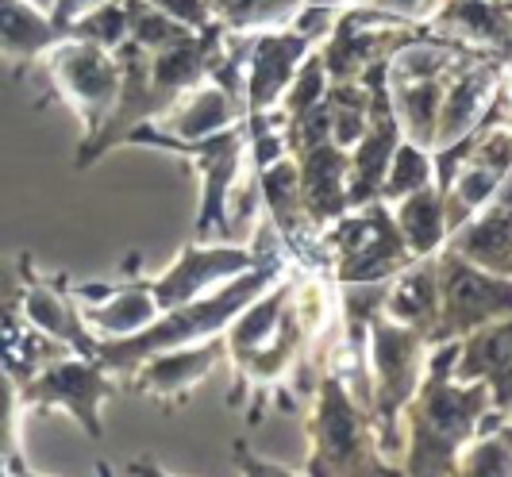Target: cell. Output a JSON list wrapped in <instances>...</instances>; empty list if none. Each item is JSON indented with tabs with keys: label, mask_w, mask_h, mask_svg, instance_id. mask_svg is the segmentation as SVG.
<instances>
[{
	"label": "cell",
	"mask_w": 512,
	"mask_h": 477,
	"mask_svg": "<svg viewBox=\"0 0 512 477\" xmlns=\"http://www.w3.org/2000/svg\"><path fill=\"white\" fill-rule=\"evenodd\" d=\"M47 62H51L54 85L85 116L89 127H97L116 108L120 70H116L112 54L104 51V47L89 43V39H81V43H54Z\"/></svg>",
	"instance_id": "6da1fadb"
},
{
	"label": "cell",
	"mask_w": 512,
	"mask_h": 477,
	"mask_svg": "<svg viewBox=\"0 0 512 477\" xmlns=\"http://www.w3.org/2000/svg\"><path fill=\"white\" fill-rule=\"evenodd\" d=\"M258 289H266V274L239 277L235 285L220 289L208 304H189L185 312L170 316V320H166L170 327H154V331L139 335V339L120 343L116 351L108 347V362H112V366H124V362H131V358H143V351H154V347H170V343H185V339H201V335H208V331H216V327L224 324L231 312H239L243 304L255 301Z\"/></svg>",
	"instance_id": "7a4b0ae2"
},
{
	"label": "cell",
	"mask_w": 512,
	"mask_h": 477,
	"mask_svg": "<svg viewBox=\"0 0 512 477\" xmlns=\"http://www.w3.org/2000/svg\"><path fill=\"white\" fill-rule=\"evenodd\" d=\"M108 393L104 377L81 362H54L43 374L27 385V401L31 404H70L77 420L97 431V404Z\"/></svg>",
	"instance_id": "3957f363"
},
{
	"label": "cell",
	"mask_w": 512,
	"mask_h": 477,
	"mask_svg": "<svg viewBox=\"0 0 512 477\" xmlns=\"http://www.w3.org/2000/svg\"><path fill=\"white\" fill-rule=\"evenodd\" d=\"M247 262H251L247 251H189L170 274L158 281L154 301L162 304V308L189 304L193 297H201L208 285L228 281L231 274H243Z\"/></svg>",
	"instance_id": "277c9868"
},
{
	"label": "cell",
	"mask_w": 512,
	"mask_h": 477,
	"mask_svg": "<svg viewBox=\"0 0 512 477\" xmlns=\"http://www.w3.org/2000/svg\"><path fill=\"white\" fill-rule=\"evenodd\" d=\"M447 320H455L459 327H474L497 316V312H512V289L493 281V277L478 270H466L462 262L447 266Z\"/></svg>",
	"instance_id": "5b68a950"
},
{
	"label": "cell",
	"mask_w": 512,
	"mask_h": 477,
	"mask_svg": "<svg viewBox=\"0 0 512 477\" xmlns=\"http://www.w3.org/2000/svg\"><path fill=\"white\" fill-rule=\"evenodd\" d=\"M66 35L51 16H43L31 0H0V54H39L51 51Z\"/></svg>",
	"instance_id": "8992f818"
},
{
	"label": "cell",
	"mask_w": 512,
	"mask_h": 477,
	"mask_svg": "<svg viewBox=\"0 0 512 477\" xmlns=\"http://www.w3.org/2000/svg\"><path fill=\"white\" fill-rule=\"evenodd\" d=\"M459 251L482 266V270H497L509 274L512 270V212L509 208H493L486 220L470 227V235L459 239Z\"/></svg>",
	"instance_id": "52a82bcc"
},
{
	"label": "cell",
	"mask_w": 512,
	"mask_h": 477,
	"mask_svg": "<svg viewBox=\"0 0 512 477\" xmlns=\"http://www.w3.org/2000/svg\"><path fill=\"white\" fill-rule=\"evenodd\" d=\"M301 54H305V39H297V35H289V39H262L258 43L255 77H251V101H255V108H266L282 93Z\"/></svg>",
	"instance_id": "ba28073f"
},
{
	"label": "cell",
	"mask_w": 512,
	"mask_h": 477,
	"mask_svg": "<svg viewBox=\"0 0 512 477\" xmlns=\"http://www.w3.org/2000/svg\"><path fill=\"white\" fill-rule=\"evenodd\" d=\"M401 227L409 235V243L416 251H432L439 239H443V208L432 193H412V201L401 208Z\"/></svg>",
	"instance_id": "9c48e42d"
},
{
	"label": "cell",
	"mask_w": 512,
	"mask_h": 477,
	"mask_svg": "<svg viewBox=\"0 0 512 477\" xmlns=\"http://www.w3.org/2000/svg\"><path fill=\"white\" fill-rule=\"evenodd\" d=\"M154 304L151 297H143L139 289H131V293H120V297H112V301L104 304L101 312H89V320L101 327V331H116V335H131V331H139V327L151 324L154 316Z\"/></svg>",
	"instance_id": "30bf717a"
},
{
	"label": "cell",
	"mask_w": 512,
	"mask_h": 477,
	"mask_svg": "<svg viewBox=\"0 0 512 477\" xmlns=\"http://www.w3.org/2000/svg\"><path fill=\"white\" fill-rule=\"evenodd\" d=\"M486 89H489V85L482 81V77H466V81H459V85L451 89V97L443 101V127H439L443 143H447L451 135H462L466 127L482 116Z\"/></svg>",
	"instance_id": "8fae6325"
},
{
	"label": "cell",
	"mask_w": 512,
	"mask_h": 477,
	"mask_svg": "<svg viewBox=\"0 0 512 477\" xmlns=\"http://www.w3.org/2000/svg\"><path fill=\"white\" fill-rule=\"evenodd\" d=\"M208 366H212V351H185L174 358L166 354L147 370V381H151V389H178V385H193Z\"/></svg>",
	"instance_id": "7c38bea8"
},
{
	"label": "cell",
	"mask_w": 512,
	"mask_h": 477,
	"mask_svg": "<svg viewBox=\"0 0 512 477\" xmlns=\"http://www.w3.org/2000/svg\"><path fill=\"white\" fill-rule=\"evenodd\" d=\"M224 124H228V101H224L216 89L197 93L193 104H185L178 112V127L189 139H205V135H212L216 127H224Z\"/></svg>",
	"instance_id": "4fadbf2b"
},
{
	"label": "cell",
	"mask_w": 512,
	"mask_h": 477,
	"mask_svg": "<svg viewBox=\"0 0 512 477\" xmlns=\"http://www.w3.org/2000/svg\"><path fill=\"white\" fill-rule=\"evenodd\" d=\"M428 181V158L416 147H401L393 158V177L385 181V197H401V193H416Z\"/></svg>",
	"instance_id": "5bb4252c"
},
{
	"label": "cell",
	"mask_w": 512,
	"mask_h": 477,
	"mask_svg": "<svg viewBox=\"0 0 512 477\" xmlns=\"http://www.w3.org/2000/svg\"><path fill=\"white\" fill-rule=\"evenodd\" d=\"M16 447V389L12 377L0 370V454Z\"/></svg>",
	"instance_id": "9a60e30c"
},
{
	"label": "cell",
	"mask_w": 512,
	"mask_h": 477,
	"mask_svg": "<svg viewBox=\"0 0 512 477\" xmlns=\"http://www.w3.org/2000/svg\"><path fill=\"white\" fill-rule=\"evenodd\" d=\"M166 8V16H178L185 24H205L208 20V4L205 0H154Z\"/></svg>",
	"instance_id": "2e32d148"
},
{
	"label": "cell",
	"mask_w": 512,
	"mask_h": 477,
	"mask_svg": "<svg viewBox=\"0 0 512 477\" xmlns=\"http://www.w3.org/2000/svg\"><path fill=\"white\" fill-rule=\"evenodd\" d=\"M97 4H104V0H54L51 16H54V24H58V27H70V20H74V16L89 12V8H97Z\"/></svg>",
	"instance_id": "e0dca14e"
},
{
	"label": "cell",
	"mask_w": 512,
	"mask_h": 477,
	"mask_svg": "<svg viewBox=\"0 0 512 477\" xmlns=\"http://www.w3.org/2000/svg\"><path fill=\"white\" fill-rule=\"evenodd\" d=\"M370 4H378L382 12H401V16H424V12H432L439 0H370Z\"/></svg>",
	"instance_id": "ac0fdd59"
},
{
	"label": "cell",
	"mask_w": 512,
	"mask_h": 477,
	"mask_svg": "<svg viewBox=\"0 0 512 477\" xmlns=\"http://www.w3.org/2000/svg\"><path fill=\"white\" fill-rule=\"evenodd\" d=\"M316 8H332V4H339V0H312Z\"/></svg>",
	"instance_id": "d6986e66"
},
{
	"label": "cell",
	"mask_w": 512,
	"mask_h": 477,
	"mask_svg": "<svg viewBox=\"0 0 512 477\" xmlns=\"http://www.w3.org/2000/svg\"><path fill=\"white\" fill-rule=\"evenodd\" d=\"M31 4H39L43 12H51V4H54V0H31Z\"/></svg>",
	"instance_id": "ffe728a7"
}]
</instances>
